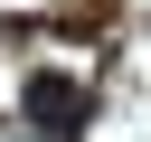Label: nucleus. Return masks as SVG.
Instances as JSON below:
<instances>
[{
	"label": "nucleus",
	"instance_id": "f257e3e1",
	"mask_svg": "<svg viewBox=\"0 0 151 142\" xmlns=\"http://www.w3.org/2000/svg\"><path fill=\"white\" fill-rule=\"evenodd\" d=\"M19 114H28L47 142H76V133H85V114H94V95H85L66 66H28V85H19Z\"/></svg>",
	"mask_w": 151,
	"mask_h": 142
}]
</instances>
